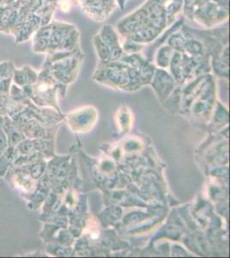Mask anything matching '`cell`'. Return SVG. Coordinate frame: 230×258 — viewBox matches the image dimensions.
<instances>
[{"label":"cell","mask_w":230,"mask_h":258,"mask_svg":"<svg viewBox=\"0 0 230 258\" xmlns=\"http://www.w3.org/2000/svg\"><path fill=\"white\" fill-rule=\"evenodd\" d=\"M7 115H5L3 114H0V127L3 126L4 123H5V120Z\"/></svg>","instance_id":"5"},{"label":"cell","mask_w":230,"mask_h":258,"mask_svg":"<svg viewBox=\"0 0 230 258\" xmlns=\"http://www.w3.org/2000/svg\"><path fill=\"white\" fill-rule=\"evenodd\" d=\"M2 128L6 133L7 139H8L9 147H15L17 145L19 144L21 141H24V139H26L24 134L21 132L20 129L16 126L14 121L8 115L6 116Z\"/></svg>","instance_id":"2"},{"label":"cell","mask_w":230,"mask_h":258,"mask_svg":"<svg viewBox=\"0 0 230 258\" xmlns=\"http://www.w3.org/2000/svg\"><path fill=\"white\" fill-rule=\"evenodd\" d=\"M15 158L16 153L15 147H8L6 152L0 156V177H5L7 170L13 164Z\"/></svg>","instance_id":"3"},{"label":"cell","mask_w":230,"mask_h":258,"mask_svg":"<svg viewBox=\"0 0 230 258\" xmlns=\"http://www.w3.org/2000/svg\"><path fill=\"white\" fill-rule=\"evenodd\" d=\"M5 178L13 188L20 192L21 197L24 199H29L35 191V179L29 175L24 166L16 167L12 164L7 170Z\"/></svg>","instance_id":"1"},{"label":"cell","mask_w":230,"mask_h":258,"mask_svg":"<svg viewBox=\"0 0 230 258\" xmlns=\"http://www.w3.org/2000/svg\"><path fill=\"white\" fill-rule=\"evenodd\" d=\"M9 147L8 139L2 127H0V156L2 155Z\"/></svg>","instance_id":"4"}]
</instances>
